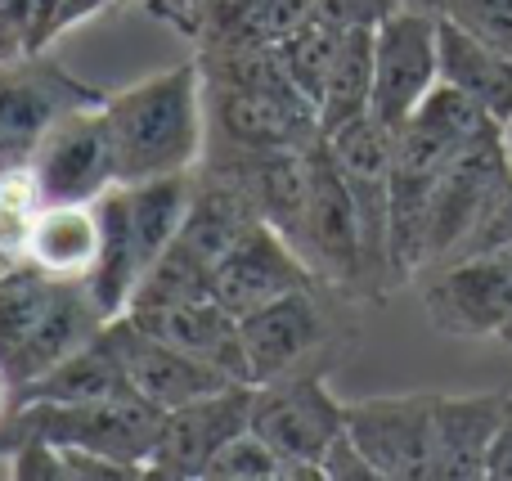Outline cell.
<instances>
[{"label":"cell","mask_w":512,"mask_h":481,"mask_svg":"<svg viewBox=\"0 0 512 481\" xmlns=\"http://www.w3.org/2000/svg\"><path fill=\"white\" fill-rule=\"evenodd\" d=\"M319 468H324V481H382V473L373 468V459L364 455L351 432H342V437L324 450Z\"/></svg>","instance_id":"33"},{"label":"cell","mask_w":512,"mask_h":481,"mask_svg":"<svg viewBox=\"0 0 512 481\" xmlns=\"http://www.w3.org/2000/svg\"><path fill=\"white\" fill-rule=\"evenodd\" d=\"M41 207H45L41 185H36L27 162L0 171V257L9 261L27 257V239H32V225L41 216Z\"/></svg>","instance_id":"28"},{"label":"cell","mask_w":512,"mask_h":481,"mask_svg":"<svg viewBox=\"0 0 512 481\" xmlns=\"http://www.w3.org/2000/svg\"><path fill=\"white\" fill-rule=\"evenodd\" d=\"M441 86V45H436V9L400 5L378 23L373 36V108L382 126L400 131Z\"/></svg>","instance_id":"4"},{"label":"cell","mask_w":512,"mask_h":481,"mask_svg":"<svg viewBox=\"0 0 512 481\" xmlns=\"http://www.w3.org/2000/svg\"><path fill=\"white\" fill-rule=\"evenodd\" d=\"M32 5L36 0H0V68L18 63L23 54L32 59V50H27V41H32Z\"/></svg>","instance_id":"34"},{"label":"cell","mask_w":512,"mask_h":481,"mask_svg":"<svg viewBox=\"0 0 512 481\" xmlns=\"http://www.w3.org/2000/svg\"><path fill=\"white\" fill-rule=\"evenodd\" d=\"M508 167L504 158V131L472 140L468 149L454 153V162L441 171L432 194V212H427V257L423 270H436L463 248L468 230L477 225L481 207H486L490 189H495L499 171Z\"/></svg>","instance_id":"11"},{"label":"cell","mask_w":512,"mask_h":481,"mask_svg":"<svg viewBox=\"0 0 512 481\" xmlns=\"http://www.w3.org/2000/svg\"><path fill=\"white\" fill-rule=\"evenodd\" d=\"M486 477H495V481H512V392H508L504 423H499V437H495V446H490Z\"/></svg>","instance_id":"36"},{"label":"cell","mask_w":512,"mask_h":481,"mask_svg":"<svg viewBox=\"0 0 512 481\" xmlns=\"http://www.w3.org/2000/svg\"><path fill=\"white\" fill-rule=\"evenodd\" d=\"M310 153H315V144L310 149H256L234 153V158H212V167L230 171L248 189L261 221L274 225L297 248L310 203Z\"/></svg>","instance_id":"15"},{"label":"cell","mask_w":512,"mask_h":481,"mask_svg":"<svg viewBox=\"0 0 512 481\" xmlns=\"http://www.w3.org/2000/svg\"><path fill=\"white\" fill-rule=\"evenodd\" d=\"M315 279L319 275L310 270V261L274 225H256L230 257L212 266V293L230 315H248L297 288H315Z\"/></svg>","instance_id":"13"},{"label":"cell","mask_w":512,"mask_h":481,"mask_svg":"<svg viewBox=\"0 0 512 481\" xmlns=\"http://www.w3.org/2000/svg\"><path fill=\"white\" fill-rule=\"evenodd\" d=\"M104 117L117 153V185L189 171L203 158L207 131L203 63L189 59L126 90H113L104 99Z\"/></svg>","instance_id":"1"},{"label":"cell","mask_w":512,"mask_h":481,"mask_svg":"<svg viewBox=\"0 0 512 481\" xmlns=\"http://www.w3.org/2000/svg\"><path fill=\"white\" fill-rule=\"evenodd\" d=\"M436 14L459 18L463 27H472L490 45L512 54V0H441Z\"/></svg>","instance_id":"32"},{"label":"cell","mask_w":512,"mask_h":481,"mask_svg":"<svg viewBox=\"0 0 512 481\" xmlns=\"http://www.w3.org/2000/svg\"><path fill=\"white\" fill-rule=\"evenodd\" d=\"M315 288H297V293L265 302L256 311L239 315V338L243 356H248L252 383H270L292 369H301L324 342V311L315 306Z\"/></svg>","instance_id":"14"},{"label":"cell","mask_w":512,"mask_h":481,"mask_svg":"<svg viewBox=\"0 0 512 481\" xmlns=\"http://www.w3.org/2000/svg\"><path fill=\"white\" fill-rule=\"evenodd\" d=\"M126 320L140 324L144 333L171 342V347L189 351V356L212 360L216 369H225L239 383L248 378V356H243L239 338V315H230L216 297H198V302H167V306H135L126 311Z\"/></svg>","instance_id":"16"},{"label":"cell","mask_w":512,"mask_h":481,"mask_svg":"<svg viewBox=\"0 0 512 481\" xmlns=\"http://www.w3.org/2000/svg\"><path fill=\"white\" fill-rule=\"evenodd\" d=\"M337 41H342V27L324 14H310L306 23H297L292 32H283L279 41V59L288 68V77L301 86V95L319 108L324 99V86H328V72H333V59H337Z\"/></svg>","instance_id":"26"},{"label":"cell","mask_w":512,"mask_h":481,"mask_svg":"<svg viewBox=\"0 0 512 481\" xmlns=\"http://www.w3.org/2000/svg\"><path fill=\"white\" fill-rule=\"evenodd\" d=\"M499 342H504V347H512V315L504 320V329H499Z\"/></svg>","instance_id":"39"},{"label":"cell","mask_w":512,"mask_h":481,"mask_svg":"<svg viewBox=\"0 0 512 481\" xmlns=\"http://www.w3.org/2000/svg\"><path fill=\"white\" fill-rule=\"evenodd\" d=\"M346 432L360 441L382 481L432 477L436 450V392L369 396L346 405Z\"/></svg>","instance_id":"8"},{"label":"cell","mask_w":512,"mask_h":481,"mask_svg":"<svg viewBox=\"0 0 512 481\" xmlns=\"http://www.w3.org/2000/svg\"><path fill=\"white\" fill-rule=\"evenodd\" d=\"M252 432L283 459V481H324V450L346 432V405L333 396L324 369H292L256 383Z\"/></svg>","instance_id":"2"},{"label":"cell","mask_w":512,"mask_h":481,"mask_svg":"<svg viewBox=\"0 0 512 481\" xmlns=\"http://www.w3.org/2000/svg\"><path fill=\"white\" fill-rule=\"evenodd\" d=\"M135 392L126 365L117 356L108 329H99L81 351H72L68 360H59L54 369H45L41 378L14 387V405L50 401V405H86V401H108V396Z\"/></svg>","instance_id":"20"},{"label":"cell","mask_w":512,"mask_h":481,"mask_svg":"<svg viewBox=\"0 0 512 481\" xmlns=\"http://www.w3.org/2000/svg\"><path fill=\"white\" fill-rule=\"evenodd\" d=\"M189 171H176V176H153V180H135V185H122L126 194V212H131V230L135 243H140V261L144 270L180 239V221H185L189 207Z\"/></svg>","instance_id":"25"},{"label":"cell","mask_w":512,"mask_h":481,"mask_svg":"<svg viewBox=\"0 0 512 481\" xmlns=\"http://www.w3.org/2000/svg\"><path fill=\"white\" fill-rule=\"evenodd\" d=\"M203 481H283V459L256 432H243L207 464Z\"/></svg>","instance_id":"30"},{"label":"cell","mask_w":512,"mask_h":481,"mask_svg":"<svg viewBox=\"0 0 512 481\" xmlns=\"http://www.w3.org/2000/svg\"><path fill=\"white\" fill-rule=\"evenodd\" d=\"M162 419H167V410L144 401L140 392H122V396L86 401V405H50V401L14 405L5 419V432L9 437L36 432V437H50L54 446L95 450L104 459L135 464L149 473V459L162 437Z\"/></svg>","instance_id":"3"},{"label":"cell","mask_w":512,"mask_h":481,"mask_svg":"<svg viewBox=\"0 0 512 481\" xmlns=\"http://www.w3.org/2000/svg\"><path fill=\"white\" fill-rule=\"evenodd\" d=\"M252 401H256V383H230L212 396L180 405V410H167L158 450L149 459V477H176V481L203 477L207 464L234 437L252 432Z\"/></svg>","instance_id":"9"},{"label":"cell","mask_w":512,"mask_h":481,"mask_svg":"<svg viewBox=\"0 0 512 481\" xmlns=\"http://www.w3.org/2000/svg\"><path fill=\"white\" fill-rule=\"evenodd\" d=\"M198 297H216L212 293V261H203L189 243H171L158 261L140 275L131 293V306H167V302H198Z\"/></svg>","instance_id":"27"},{"label":"cell","mask_w":512,"mask_h":481,"mask_svg":"<svg viewBox=\"0 0 512 481\" xmlns=\"http://www.w3.org/2000/svg\"><path fill=\"white\" fill-rule=\"evenodd\" d=\"M405 0H315V14L333 18L337 27H355V23H373L378 27L391 9H400Z\"/></svg>","instance_id":"35"},{"label":"cell","mask_w":512,"mask_h":481,"mask_svg":"<svg viewBox=\"0 0 512 481\" xmlns=\"http://www.w3.org/2000/svg\"><path fill=\"white\" fill-rule=\"evenodd\" d=\"M508 410V392L436 396V450L427 481H472L486 477L490 446Z\"/></svg>","instance_id":"17"},{"label":"cell","mask_w":512,"mask_h":481,"mask_svg":"<svg viewBox=\"0 0 512 481\" xmlns=\"http://www.w3.org/2000/svg\"><path fill=\"white\" fill-rule=\"evenodd\" d=\"M99 207L95 203H45L27 239V257L41 266L45 275L59 279H81L86 284L90 270L99 261Z\"/></svg>","instance_id":"21"},{"label":"cell","mask_w":512,"mask_h":481,"mask_svg":"<svg viewBox=\"0 0 512 481\" xmlns=\"http://www.w3.org/2000/svg\"><path fill=\"white\" fill-rule=\"evenodd\" d=\"M63 90H77L63 72L50 77H0V171L32 158L36 140L50 131L59 113H68Z\"/></svg>","instance_id":"22"},{"label":"cell","mask_w":512,"mask_h":481,"mask_svg":"<svg viewBox=\"0 0 512 481\" xmlns=\"http://www.w3.org/2000/svg\"><path fill=\"white\" fill-rule=\"evenodd\" d=\"M504 158H508V167H512V117L504 122Z\"/></svg>","instance_id":"37"},{"label":"cell","mask_w":512,"mask_h":481,"mask_svg":"<svg viewBox=\"0 0 512 481\" xmlns=\"http://www.w3.org/2000/svg\"><path fill=\"white\" fill-rule=\"evenodd\" d=\"M9 477L18 481H68V464H63V446L36 432H18L9 437Z\"/></svg>","instance_id":"31"},{"label":"cell","mask_w":512,"mask_h":481,"mask_svg":"<svg viewBox=\"0 0 512 481\" xmlns=\"http://www.w3.org/2000/svg\"><path fill=\"white\" fill-rule=\"evenodd\" d=\"M68 284L72 279L45 275L32 261H18V266H9L0 275V374L5 378L14 369V360L27 351V342L50 320V311L59 306Z\"/></svg>","instance_id":"23"},{"label":"cell","mask_w":512,"mask_h":481,"mask_svg":"<svg viewBox=\"0 0 512 481\" xmlns=\"http://www.w3.org/2000/svg\"><path fill=\"white\" fill-rule=\"evenodd\" d=\"M297 252L310 261V270L319 279H328L337 288H355L364 279H373L360 212H355V198L324 140L310 153V203H306V225H301Z\"/></svg>","instance_id":"6"},{"label":"cell","mask_w":512,"mask_h":481,"mask_svg":"<svg viewBox=\"0 0 512 481\" xmlns=\"http://www.w3.org/2000/svg\"><path fill=\"white\" fill-rule=\"evenodd\" d=\"M261 212L248 198V189L221 167H207L203 176L189 185V207H185V221H180V243L198 252L203 261H221L239 248L243 239L256 230Z\"/></svg>","instance_id":"18"},{"label":"cell","mask_w":512,"mask_h":481,"mask_svg":"<svg viewBox=\"0 0 512 481\" xmlns=\"http://www.w3.org/2000/svg\"><path fill=\"white\" fill-rule=\"evenodd\" d=\"M436 45H441V81L477 99L499 126L512 117V54L490 45L459 18L436 14Z\"/></svg>","instance_id":"19"},{"label":"cell","mask_w":512,"mask_h":481,"mask_svg":"<svg viewBox=\"0 0 512 481\" xmlns=\"http://www.w3.org/2000/svg\"><path fill=\"white\" fill-rule=\"evenodd\" d=\"M27 167L45 203H95L99 194H108L117 185V153L108 135L104 99L54 117L50 131L36 140Z\"/></svg>","instance_id":"5"},{"label":"cell","mask_w":512,"mask_h":481,"mask_svg":"<svg viewBox=\"0 0 512 481\" xmlns=\"http://www.w3.org/2000/svg\"><path fill=\"white\" fill-rule=\"evenodd\" d=\"M423 306L427 320L450 338H499L512 315V248L436 266Z\"/></svg>","instance_id":"10"},{"label":"cell","mask_w":512,"mask_h":481,"mask_svg":"<svg viewBox=\"0 0 512 481\" xmlns=\"http://www.w3.org/2000/svg\"><path fill=\"white\" fill-rule=\"evenodd\" d=\"M337 171L355 198V212L364 225V248H369V275L373 284L391 275V153H396V131L382 126L373 113L337 126L324 135Z\"/></svg>","instance_id":"7"},{"label":"cell","mask_w":512,"mask_h":481,"mask_svg":"<svg viewBox=\"0 0 512 481\" xmlns=\"http://www.w3.org/2000/svg\"><path fill=\"white\" fill-rule=\"evenodd\" d=\"M171 5H176V23H180V18H185V14H189V9H194V5H198V0H171Z\"/></svg>","instance_id":"38"},{"label":"cell","mask_w":512,"mask_h":481,"mask_svg":"<svg viewBox=\"0 0 512 481\" xmlns=\"http://www.w3.org/2000/svg\"><path fill=\"white\" fill-rule=\"evenodd\" d=\"M104 329H108V338H113L117 356H122L131 387L144 401L158 405V410H180V405L198 401V396H212V392H221V387L239 383V378H230L225 369H216L212 360L189 356V351L144 333L140 324H131L126 315L108 320Z\"/></svg>","instance_id":"12"},{"label":"cell","mask_w":512,"mask_h":481,"mask_svg":"<svg viewBox=\"0 0 512 481\" xmlns=\"http://www.w3.org/2000/svg\"><path fill=\"white\" fill-rule=\"evenodd\" d=\"M373 23H355L342 27V41H337V59L328 72L324 99H319V131L333 135L337 126L355 122L373 108Z\"/></svg>","instance_id":"24"},{"label":"cell","mask_w":512,"mask_h":481,"mask_svg":"<svg viewBox=\"0 0 512 481\" xmlns=\"http://www.w3.org/2000/svg\"><path fill=\"white\" fill-rule=\"evenodd\" d=\"M512 248V167L499 171L495 189H490L486 207H481L477 225L468 230L463 248L454 252L450 261H463V257H486V252H508Z\"/></svg>","instance_id":"29"}]
</instances>
